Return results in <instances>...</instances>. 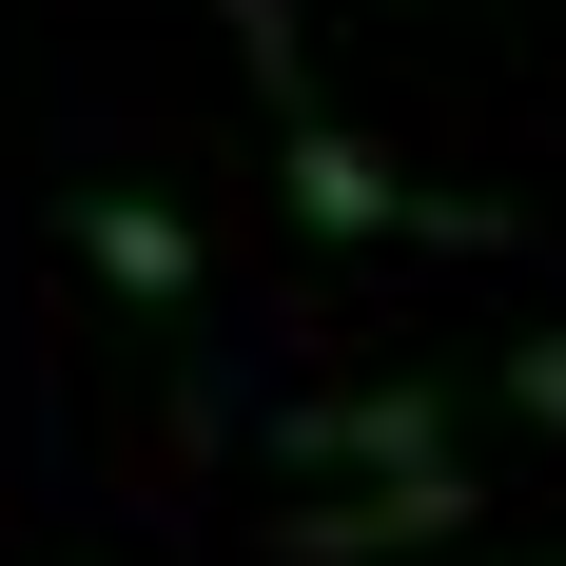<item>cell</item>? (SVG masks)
<instances>
[{
	"label": "cell",
	"instance_id": "6da1fadb",
	"mask_svg": "<svg viewBox=\"0 0 566 566\" xmlns=\"http://www.w3.org/2000/svg\"><path fill=\"white\" fill-rule=\"evenodd\" d=\"M469 527H489V489L430 450V469H352L333 509H274V566H410V547H469Z\"/></svg>",
	"mask_w": 566,
	"mask_h": 566
},
{
	"label": "cell",
	"instance_id": "7a4b0ae2",
	"mask_svg": "<svg viewBox=\"0 0 566 566\" xmlns=\"http://www.w3.org/2000/svg\"><path fill=\"white\" fill-rule=\"evenodd\" d=\"M274 176H293V234H410V176L371 157L333 98H293V117H274Z\"/></svg>",
	"mask_w": 566,
	"mask_h": 566
},
{
	"label": "cell",
	"instance_id": "3957f363",
	"mask_svg": "<svg viewBox=\"0 0 566 566\" xmlns=\"http://www.w3.org/2000/svg\"><path fill=\"white\" fill-rule=\"evenodd\" d=\"M430 430H450V391H333V410H274L254 450L274 469H430Z\"/></svg>",
	"mask_w": 566,
	"mask_h": 566
},
{
	"label": "cell",
	"instance_id": "277c9868",
	"mask_svg": "<svg viewBox=\"0 0 566 566\" xmlns=\"http://www.w3.org/2000/svg\"><path fill=\"white\" fill-rule=\"evenodd\" d=\"M78 254H98L117 293H157V313H176V293H196V234H176L157 196H78Z\"/></svg>",
	"mask_w": 566,
	"mask_h": 566
},
{
	"label": "cell",
	"instance_id": "5b68a950",
	"mask_svg": "<svg viewBox=\"0 0 566 566\" xmlns=\"http://www.w3.org/2000/svg\"><path fill=\"white\" fill-rule=\"evenodd\" d=\"M509 410H527V430H566V333H509Z\"/></svg>",
	"mask_w": 566,
	"mask_h": 566
},
{
	"label": "cell",
	"instance_id": "8992f818",
	"mask_svg": "<svg viewBox=\"0 0 566 566\" xmlns=\"http://www.w3.org/2000/svg\"><path fill=\"white\" fill-rule=\"evenodd\" d=\"M527 566H566V547H527Z\"/></svg>",
	"mask_w": 566,
	"mask_h": 566
}]
</instances>
